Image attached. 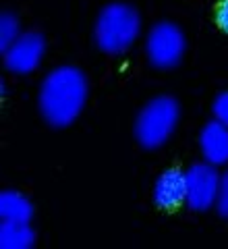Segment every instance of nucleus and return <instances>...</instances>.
Listing matches in <instances>:
<instances>
[{
	"label": "nucleus",
	"mask_w": 228,
	"mask_h": 249,
	"mask_svg": "<svg viewBox=\"0 0 228 249\" xmlns=\"http://www.w3.org/2000/svg\"><path fill=\"white\" fill-rule=\"evenodd\" d=\"M88 79L75 67H60L46 77L40 89V110L52 127H67L83 110Z\"/></svg>",
	"instance_id": "f257e3e1"
},
{
	"label": "nucleus",
	"mask_w": 228,
	"mask_h": 249,
	"mask_svg": "<svg viewBox=\"0 0 228 249\" xmlns=\"http://www.w3.org/2000/svg\"><path fill=\"white\" fill-rule=\"evenodd\" d=\"M139 13L129 4L114 2L102 9L96 21V42L106 54H123L139 37Z\"/></svg>",
	"instance_id": "f03ea898"
},
{
	"label": "nucleus",
	"mask_w": 228,
	"mask_h": 249,
	"mask_svg": "<svg viewBox=\"0 0 228 249\" xmlns=\"http://www.w3.org/2000/svg\"><path fill=\"white\" fill-rule=\"evenodd\" d=\"M180 116V108L175 98L160 96L154 98L152 102L143 106L135 123V137L137 142L147 147L156 150L172 135Z\"/></svg>",
	"instance_id": "7ed1b4c3"
},
{
	"label": "nucleus",
	"mask_w": 228,
	"mask_h": 249,
	"mask_svg": "<svg viewBox=\"0 0 228 249\" xmlns=\"http://www.w3.org/2000/svg\"><path fill=\"white\" fill-rule=\"evenodd\" d=\"M185 48H187L185 36L175 23L162 21L149 29L145 52L154 67H158V69L176 67L180 58H183Z\"/></svg>",
	"instance_id": "20e7f679"
},
{
	"label": "nucleus",
	"mask_w": 228,
	"mask_h": 249,
	"mask_svg": "<svg viewBox=\"0 0 228 249\" xmlns=\"http://www.w3.org/2000/svg\"><path fill=\"white\" fill-rule=\"evenodd\" d=\"M187 177V197L185 201L195 212H206L211 206H216L220 193V178L222 175L216 170L214 164L203 162L193 164L185 173Z\"/></svg>",
	"instance_id": "39448f33"
},
{
	"label": "nucleus",
	"mask_w": 228,
	"mask_h": 249,
	"mask_svg": "<svg viewBox=\"0 0 228 249\" xmlns=\"http://www.w3.org/2000/svg\"><path fill=\"white\" fill-rule=\"evenodd\" d=\"M44 48H46V44L40 34H34V31L21 34L11 48L2 52L4 67L19 75L31 73L34 69L40 67L42 56H44Z\"/></svg>",
	"instance_id": "423d86ee"
},
{
	"label": "nucleus",
	"mask_w": 228,
	"mask_h": 249,
	"mask_svg": "<svg viewBox=\"0 0 228 249\" xmlns=\"http://www.w3.org/2000/svg\"><path fill=\"white\" fill-rule=\"evenodd\" d=\"M187 197V177L178 168H168L154 185V201L158 208L172 210Z\"/></svg>",
	"instance_id": "0eeeda50"
},
{
	"label": "nucleus",
	"mask_w": 228,
	"mask_h": 249,
	"mask_svg": "<svg viewBox=\"0 0 228 249\" xmlns=\"http://www.w3.org/2000/svg\"><path fill=\"white\" fill-rule=\"evenodd\" d=\"M201 154L206 162L214 166H222L228 162V124L211 121L201 129L199 135Z\"/></svg>",
	"instance_id": "6e6552de"
},
{
	"label": "nucleus",
	"mask_w": 228,
	"mask_h": 249,
	"mask_svg": "<svg viewBox=\"0 0 228 249\" xmlns=\"http://www.w3.org/2000/svg\"><path fill=\"white\" fill-rule=\"evenodd\" d=\"M34 216L31 201L21 196L19 191H2L0 193V218L11 222H29Z\"/></svg>",
	"instance_id": "1a4fd4ad"
},
{
	"label": "nucleus",
	"mask_w": 228,
	"mask_h": 249,
	"mask_svg": "<svg viewBox=\"0 0 228 249\" xmlns=\"http://www.w3.org/2000/svg\"><path fill=\"white\" fill-rule=\"evenodd\" d=\"M35 245V235L29 222L2 220L0 224V247L2 249H31Z\"/></svg>",
	"instance_id": "9d476101"
},
{
	"label": "nucleus",
	"mask_w": 228,
	"mask_h": 249,
	"mask_svg": "<svg viewBox=\"0 0 228 249\" xmlns=\"http://www.w3.org/2000/svg\"><path fill=\"white\" fill-rule=\"evenodd\" d=\"M21 36L19 29V21L15 15L11 13H2L0 15V50L6 52L15 44V40Z\"/></svg>",
	"instance_id": "9b49d317"
},
{
	"label": "nucleus",
	"mask_w": 228,
	"mask_h": 249,
	"mask_svg": "<svg viewBox=\"0 0 228 249\" xmlns=\"http://www.w3.org/2000/svg\"><path fill=\"white\" fill-rule=\"evenodd\" d=\"M211 112H214L216 121L228 124V91H222L220 96H216L214 106H211Z\"/></svg>",
	"instance_id": "f8f14e48"
},
{
	"label": "nucleus",
	"mask_w": 228,
	"mask_h": 249,
	"mask_svg": "<svg viewBox=\"0 0 228 249\" xmlns=\"http://www.w3.org/2000/svg\"><path fill=\"white\" fill-rule=\"evenodd\" d=\"M216 206H218L220 216L228 218V170L222 175V178H220V193H218Z\"/></svg>",
	"instance_id": "ddd939ff"
},
{
	"label": "nucleus",
	"mask_w": 228,
	"mask_h": 249,
	"mask_svg": "<svg viewBox=\"0 0 228 249\" xmlns=\"http://www.w3.org/2000/svg\"><path fill=\"white\" fill-rule=\"evenodd\" d=\"M218 25L228 34V0H222V4L218 6Z\"/></svg>",
	"instance_id": "4468645a"
}]
</instances>
